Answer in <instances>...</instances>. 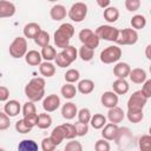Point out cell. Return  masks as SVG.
<instances>
[{"label":"cell","instance_id":"13","mask_svg":"<svg viewBox=\"0 0 151 151\" xmlns=\"http://www.w3.org/2000/svg\"><path fill=\"white\" fill-rule=\"evenodd\" d=\"M100 101H101V105L104 107L111 109L113 106H117V104H118V94H116L113 91H106V92H104L101 94Z\"/></svg>","mask_w":151,"mask_h":151},{"label":"cell","instance_id":"39","mask_svg":"<svg viewBox=\"0 0 151 151\" xmlns=\"http://www.w3.org/2000/svg\"><path fill=\"white\" fill-rule=\"evenodd\" d=\"M126 117H127L129 122H131L133 124H137V123L143 120L144 113H143V111H130V110H127Z\"/></svg>","mask_w":151,"mask_h":151},{"label":"cell","instance_id":"20","mask_svg":"<svg viewBox=\"0 0 151 151\" xmlns=\"http://www.w3.org/2000/svg\"><path fill=\"white\" fill-rule=\"evenodd\" d=\"M130 71H131V67L127 63H117L116 66L113 67V74L117 78H122V79H125L126 77H129Z\"/></svg>","mask_w":151,"mask_h":151},{"label":"cell","instance_id":"14","mask_svg":"<svg viewBox=\"0 0 151 151\" xmlns=\"http://www.w3.org/2000/svg\"><path fill=\"white\" fill-rule=\"evenodd\" d=\"M103 131H101V137L109 142L111 140H114L116 136H117V132L119 130L118 125L114 124V123H109V124H105L103 127Z\"/></svg>","mask_w":151,"mask_h":151},{"label":"cell","instance_id":"29","mask_svg":"<svg viewBox=\"0 0 151 151\" xmlns=\"http://www.w3.org/2000/svg\"><path fill=\"white\" fill-rule=\"evenodd\" d=\"M52 125V117L47 113H40L38 114V122H37V126L41 130H46Z\"/></svg>","mask_w":151,"mask_h":151},{"label":"cell","instance_id":"10","mask_svg":"<svg viewBox=\"0 0 151 151\" xmlns=\"http://www.w3.org/2000/svg\"><path fill=\"white\" fill-rule=\"evenodd\" d=\"M118 32L119 29L110 26V25H101L96 29V34L98 35L99 39L106 40V41H116L117 37H118Z\"/></svg>","mask_w":151,"mask_h":151},{"label":"cell","instance_id":"34","mask_svg":"<svg viewBox=\"0 0 151 151\" xmlns=\"http://www.w3.org/2000/svg\"><path fill=\"white\" fill-rule=\"evenodd\" d=\"M90 123H91V126L93 129L99 130V129H101L106 124V117L103 116V114H100V113H96L94 116L91 117Z\"/></svg>","mask_w":151,"mask_h":151},{"label":"cell","instance_id":"31","mask_svg":"<svg viewBox=\"0 0 151 151\" xmlns=\"http://www.w3.org/2000/svg\"><path fill=\"white\" fill-rule=\"evenodd\" d=\"M40 54H41V58H44L46 61H51V60H54V58L57 55V51H55V48L53 46H51L48 44V45L41 47Z\"/></svg>","mask_w":151,"mask_h":151},{"label":"cell","instance_id":"6","mask_svg":"<svg viewBox=\"0 0 151 151\" xmlns=\"http://www.w3.org/2000/svg\"><path fill=\"white\" fill-rule=\"evenodd\" d=\"M122 57V50L120 47L113 45L104 48L100 52V61L104 64H113L117 63Z\"/></svg>","mask_w":151,"mask_h":151},{"label":"cell","instance_id":"43","mask_svg":"<svg viewBox=\"0 0 151 151\" xmlns=\"http://www.w3.org/2000/svg\"><path fill=\"white\" fill-rule=\"evenodd\" d=\"M32 113H37V107L34 105V101L28 100L22 106V114L25 117V116H28V114H32Z\"/></svg>","mask_w":151,"mask_h":151},{"label":"cell","instance_id":"18","mask_svg":"<svg viewBox=\"0 0 151 151\" xmlns=\"http://www.w3.org/2000/svg\"><path fill=\"white\" fill-rule=\"evenodd\" d=\"M4 110H5V113L8 117H17L20 113V111H21V106H20V104H19L18 100L12 99V100H8L5 104Z\"/></svg>","mask_w":151,"mask_h":151},{"label":"cell","instance_id":"52","mask_svg":"<svg viewBox=\"0 0 151 151\" xmlns=\"http://www.w3.org/2000/svg\"><path fill=\"white\" fill-rule=\"evenodd\" d=\"M9 97V90L6 86H0V101H6Z\"/></svg>","mask_w":151,"mask_h":151},{"label":"cell","instance_id":"35","mask_svg":"<svg viewBox=\"0 0 151 151\" xmlns=\"http://www.w3.org/2000/svg\"><path fill=\"white\" fill-rule=\"evenodd\" d=\"M34 42H35L38 46H40V47H44V46L48 45V44H50V34H48L46 31H42V29H41V31L35 35Z\"/></svg>","mask_w":151,"mask_h":151},{"label":"cell","instance_id":"48","mask_svg":"<svg viewBox=\"0 0 151 151\" xmlns=\"http://www.w3.org/2000/svg\"><path fill=\"white\" fill-rule=\"evenodd\" d=\"M11 125V122H9V117L5 113V112H1L0 111V131L2 130H7Z\"/></svg>","mask_w":151,"mask_h":151},{"label":"cell","instance_id":"23","mask_svg":"<svg viewBox=\"0 0 151 151\" xmlns=\"http://www.w3.org/2000/svg\"><path fill=\"white\" fill-rule=\"evenodd\" d=\"M41 59H42L41 58V54L38 51H35V50L27 51L26 54H25V60L31 66H38V65H40Z\"/></svg>","mask_w":151,"mask_h":151},{"label":"cell","instance_id":"42","mask_svg":"<svg viewBox=\"0 0 151 151\" xmlns=\"http://www.w3.org/2000/svg\"><path fill=\"white\" fill-rule=\"evenodd\" d=\"M73 125L76 127V132H77V136L78 137H83V136L87 134V132H88V125L86 123H81V122L78 120Z\"/></svg>","mask_w":151,"mask_h":151},{"label":"cell","instance_id":"22","mask_svg":"<svg viewBox=\"0 0 151 151\" xmlns=\"http://www.w3.org/2000/svg\"><path fill=\"white\" fill-rule=\"evenodd\" d=\"M41 31V27L37 22H28L24 27V35L28 39H34L35 35Z\"/></svg>","mask_w":151,"mask_h":151},{"label":"cell","instance_id":"36","mask_svg":"<svg viewBox=\"0 0 151 151\" xmlns=\"http://www.w3.org/2000/svg\"><path fill=\"white\" fill-rule=\"evenodd\" d=\"M93 55H94V50L83 45L79 50V57L81 58L83 61H90L93 59Z\"/></svg>","mask_w":151,"mask_h":151},{"label":"cell","instance_id":"19","mask_svg":"<svg viewBox=\"0 0 151 151\" xmlns=\"http://www.w3.org/2000/svg\"><path fill=\"white\" fill-rule=\"evenodd\" d=\"M146 77H147V76H146L145 70L139 68V67L131 70L130 73H129L130 80H131L132 83H134V84H143V83L146 80Z\"/></svg>","mask_w":151,"mask_h":151},{"label":"cell","instance_id":"53","mask_svg":"<svg viewBox=\"0 0 151 151\" xmlns=\"http://www.w3.org/2000/svg\"><path fill=\"white\" fill-rule=\"evenodd\" d=\"M96 2H97V5H98L100 8H106V7L110 6L111 0H96Z\"/></svg>","mask_w":151,"mask_h":151},{"label":"cell","instance_id":"15","mask_svg":"<svg viewBox=\"0 0 151 151\" xmlns=\"http://www.w3.org/2000/svg\"><path fill=\"white\" fill-rule=\"evenodd\" d=\"M15 5L7 0H0V18H11L15 14Z\"/></svg>","mask_w":151,"mask_h":151},{"label":"cell","instance_id":"16","mask_svg":"<svg viewBox=\"0 0 151 151\" xmlns=\"http://www.w3.org/2000/svg\"><path fill=\"white\" fill-rule=\"evenodd\" d=\"M125 117V113L124 111L118 107V106H113L111 109H109V112H107V119L110 120V123H114V124H118V123H122L123 119Z\"/></svg>","mask_w":151,"mask_h":151},{"label":"cell","instance_id":"17","mask_svg":"<svg viewBox=\"0 0 151 151\" xmlns=\"http://www.w3.org/2000/svg\"><path fill=\"white\" fill-rule=\"evenodd\" d=\"M78 113V109H77V105L72 101H68L66 104L63 105L61 107V116L63 118L67 119V120H71L73 119Z\"/></svg>","mask_w":151,"mask_h":151},{"label":"cell","instance_id":"1","mask_svg":"<svg viewBox=\"0 0 151 151\" xmlns=\"http://www.w3.org/2000/svg\"><path fill=\"white\" fill-rule=\"evenodd\" d=\"M45 79L41 77H37L31 79L25 86V94L31 101H39L45 96Z\"/></svg>","mask_w":151,"mask_h":151},{"label":"cell","instance_id":"24","mask_svg":"<svg viewBox=\"0 0 151 151\" xmlns=\"http://www.w3.org/2000/svg\"><path fill=\"white\" fill-rule=\"evenodd\" d=\"M39 72L41 76L46 78H51L55 74V66L51 61H44L39 65Z\"/></svg>","mask_w":151,"mask_h":151},{"label":"cell","instance_id":"47","mask_svg":"<svg viewBox=\"0 0 151 151\" xmlns=\"http://www.w3.org/2000/svg\"><path fill=\"white\" fill-rule=\"evenodd\" d=\"M54 149H55V145L51 140L50 137H46L41 140V150L42 151H53Z\"/></svg>","mask_w":151,"mask_h":151},{"label":"cell","instance_id":"45","mask_svg":"<svg viewBox=\"0 0 151 151\" xmlns=\"http://www.w3.org/2000/svg\"><path fill=\"white\" fill-rule=\"evenodd\" d=\"M94 149H96V151H109L111 149V146H110L109 140L103 138V139H99V140L96 142Z\"/></svg>","mask_w":151,"mask_h":151},{"label":"cell","instance_id":"11","mask_svg":"<svg viewBox=\"0 0 151 151\" xmlns=\"http://www.w3.org/2000/svg\"><path fill=\"white\" fill-rule=\"evenodd\" d=\"M132 140H133V136H132L130 129H127V127H119V130L117 132V136L114 138L116 144L119 147H126V146H129L131 144Z\"/></svg>","mask_w":151,"mask_h":151},{"label":"cell","instance_id":"33","mask_svg":"<svg viewBox=\"0 0 151 151\" xmlns=\"http://www.w3.org/2000/svg\"><path fill=\"white\" fill-rule=\"evenodd\" d=\"M131 26H132V28L133 29H142V28H144L145 26H146V18L144 17V15H142V14H136V15H133L132 18H131Z\"/></svg>","mask_w":151,"mask_h":151},{"label":"cell","instance_id":"40","mask_svg":"<svg viewBox=\"0 0 151 151\" xmlns=\"http://www.w3.org/2000/svg\"><path fill=\"white\" fill-rule=\"evenodd\" d=\"M139 149L142 151H150L151 149V137L149 134H143L140 138H139Z\"/></svg>","mask_w":151,"mask_h":151},{"label":"cell","instance_id":"27","mask_svg":"<svg viewBox=\"0 0 151 151\" xmlns=\"http://www.w3.org/2000/svg\"><path fill=\"white\" fill-rule=\"evenodd\" d=\"M118 18H119V11L117 7L109 6V7L104 8V19L107 22H110V24L116 22L118 20Z\"/></svg>","mask_w":151,"mask_h":151},{"label":"cell","instance_id":"26","mask_svg":"<svg viewBox=\"0 0 151 151\" xmlns=\"http://www.w3.org/2000/svg\"><path fill=\"white\" fill-rule=\"evenodd\" d=\"M94 90V83L91 79H83L78 83L77 91H79L81 94H90Z\"/></svg>","mask_w":151,"mask_h":151},{"label":"cell","instance_id":"37","mask_svg":"<svg viewBox=\"0 0 151 151\" xmlns=\"http://www.w3.org/2000/svg\"><path fill=\"white\" fill-rule=\"evenodd\" d=\"M61 126H63V130H64V137H65V139H74L77 137L76 127H74L73 124L65 123Z\"/></svg>","mask_w":151,"mask_h":151},{"label":"cell","instance_id":"54","mask_svg":"<svg viewBox=\"0 0 151 151\" xmlns=\"http://www.w3.org/2000/svg\"><path fill=\"white\" fill-rule=\"evenodd\" d=\"M150 48H151V45L149 44L147 46H146V50H145V54H146V58L150 60L151 59V55H150Z\"/></svg>","mask_w":151,"mask_h":151},{"label":"cell","instance_id":"50","mask_svg":"<svg viewBox=\"0 0 151 151\" xmlns=\"http://www.w3.org/2000/svg\"><path fill=\"white\" fill-rule=\"evenodd\" d=\"M25 120V123L29 126V127H34L37 126V122H38V114L37 113H32V114H28V116H25L22 118Z\"/></svg>","mask_w":151,"mask_h":151},{"label":"cell","instance_id":"2","mask_svg":"<svg viewBox=\"0 0 151 151\" xmlns=\"http://www.w3.org/2000/svg\"><path fill=\"white\" fill-rule=\"evenodd\" d=\"M74 34V27L72 24L70 22H65V24H61L57 31L54 32V44L57 47L59 48H65L70 45V41H71V38L73 37Z\"/></svg>","mask_w":151,"mask_h":151},{"label":"cell","instance_id":"38","mask_svg":"<svg viewBox=\"0 0 151 151\" xmlns=\"http://www.w3.org/2000/svg\"><path fill=\"white\" fill-rule=\"evenodd\" d=\"M64 78H65V81L66 83H76L79 80L80 78V73L78 70H74V68H70L68 71H66V73L64 74Z\"/></svg>","mask_w":151,"mask_h":151},{"label":"cell","instance_id":"21","mask_svg":"<svg viewBox=\"0 0 151 151\" xmlns=\"http://www.w3.org/2000/svg\"><path fill=\"white\" fill-rule=\"evenodd\" d=\"M50 15L54 21H60V20L65 19L67 15L66 7L63 5H54L50 11Z\"/></svg>","mask_w":151,"mask_h":151},{"label":"cell","instance_id":"55","mask_svg":"<svg viewBox=\"0 0 151 151\" xmlns=\"http://www.w3.org/2000/svg\"><path fill=\"white\" fill-rule=\"evenodd\" d=\"M48 1H51V2H54V1H58V0H48Z\"/></svg>","mask_w":151,"mask_h":151},{"label":"cell","instance_id":"28","mask_svg":"<svg viewBox=\"0 0 151 151\" xmlns=\"http://www.w3.org/2000/svg\"><path fill=\"white\" fill-rule=\"evenodd\" d=\"M50 138H51V140L54 143V145H55V146H57V145H59V144H61V142L65 139V137H64V130H63V126H61V125L55 126V127L52 130Z\"/></svg>","mask_w":151,"mask_h":151},{"label":"cell","instance_id":"46","mask_svg":"<svg viewBox=\"0 0 151 151\" xmlns=\"http://www.w3.org/2000/svg\"><path fill=\"white\" fill-rule=\"evenodd\" d=\"M140 0H125V8L129 12H136L140 7Z\"/></svg>","mask_w":151,"mask_h":151},{"label":"cell","instance_id":"51","mask_svg":"<svg viewBox=\"0 0 151 151\" xmlns=\"http://www.w3.org/2000/svg\"><path fill=\"white\" fill-rule=\"evenodd\" d=\"M140 91L143 92V94L146 98H151V79H146L143 83V87Z\"/></svg>","mask_w":151,"mask_h":151},{"label":"cell","instance_id":"12","mask_svg":"<svg viewBox=\"0 0 151 151\" xmlns=\"http://www.w3.org/2000/svg\"><path fill=\"white\" fill-rule=\"evenodd\" d=\"M60 106V98L57 94H50L42 100V109L46 112H54Z\"/></svg>","mask_w":151,"mask_h":151},{"label":"cell","instance_id":"8","mask_svg":"<svg viewBox=\"0 0 151 151\" xmlns=\"http://www.w3.org/2000/svg\"><path fill=\"white\" fill-rule=\"evenodd\" d=\"M138 40V33L133 28H124L118 32V37L114 42L118 45H134Z\"/></svg>","mask_w":151,"mask_h":151},{"label":"cell","instance_id":"41","mask_svg":"<svg viewBox=\"0 0 151 151\" xmlns=\"http://www.w3.org/2000/svg\"><path fill=\"white\" fill-rule=\"evenodd\" d=\"M77 116H78V120H79V122L86 123V124L90 123V119H91V117H92L90 110L86 109V107H83L81 110H79L78 113H77Z\"/></svg>","mask_w":151,"mask_h":151},{"label":"cell","instance_id":"25","mask_svg":"<svg viewBox=\"0 0 151 151\" xmlns=\"http://www.w3.org/2000/svg\"><path fill=\"white\" fill-rule=\"evenodd\" d=\"M112 88L116 94H125L129 91V83L125 79L117 78V80H114L112 84Z\"/></svg>","mask_w":151,"mask_h":151},{"label":"cell","instance_id":"30","mask_svg":"<svg viewBox=\"0 0 151 151\" xmlns=\"http://www.w3.org/2000/svg\"><path fill=\"white\" fill-rule=\"evenodd\" d=\"M60 93L63 94V97L65 99H72L76 97L77 94V88L74 85H72L71 83H66L65 85H63V87L60 88Z\"/></svg>","mask_w":151,"mask_h":151},{"label":"cell","instance_id":"3","mask_svg":"<svg viewBox=\"0 0 151 151\" xmlns=\"http://www.w3.org/2000/svg\"><path fill=\"white\" fill-rule=\"evenodd\" d=\"M77 58H78V51H77V48L74 46H72V45H68L67 47L63 48L61 52L57 53L54 60H55L57 66L64 68V67L70 66Z\"/></svg>","mask_w":151,"mask_h":151},{"label":"cell","instance_id":"9","mask_svg":"<svg viewBox=\"0 0 151 151\" xmlns=\"http://www.w3.org/2000/svg\"><path fill=\"white\" fill-rule=\"evenodd\" d=\"M79 40L81 41L83 45H85V46H87V47L94 50V48L98 47L100 39L98 38V35H97L92 29H90V28H84V29H81V31L79 32Z\"/></svg>","mask_w":151,"mask_h":151},{"label":"cell","instance_id":"32","mask_svg":"<svg viewBox=\"0 0 151 151\" xmlns=\"http://www.w3.org/2000/svg\"><path fill=\"white\" fill-rule=\"evenodd\" d=\"M38 144L32 139H24L18 145V150L20 151H38Z\"/></svg>","mask_w":151,"mask_h":151},{"label":"cell","instance_id":"4","mask_svg":"<svg viewBox=\"0 0 151 151\" xmlns=\"http://www.w3.org/2000/svg\"><path fill=\"white\" fill-rule=\"evenodd\" d=\"M9 54L11 57L15 58V59H20L22 57H25L26 52H27V40L24 37H17L9 45Z\"/></svg>","mask_w":151,"mask_h":151},{"label":"cell","instance_id":"49","mask_svg":"<svg viewBox=\"0 0 151 151\" xmlns=\"http://www.w3.org/2000/svg\"><path fill=\"white\" fill-rule=\"evenodd\" d=\"M65 150L66 151H81L83 150V146H81V144L79 142L71 139V142H68L65 145Z\"/></svg>","mask_w":151,"mask_h":151},{"label":"cell","instance_id":"7","mask_svg":"<svg viewBox=\"0 0 151 151\" xmlns=\"http://www.w3.org/2000/svg\"><path fill=\"white\" fill-rule=\"evenodd\" d=\"M68 18L74 22H81L87 15V5L84 2H74L67 13Z\"/></svg>","mask_w":151,"mask_h":151},{"label":"cell","instance_id":"5","mask_svg":"<svg viewBox=\"0 0 151 151\" xmlns=\"http://www.w3.org/2000/svg\"><path fill=\"white\" fill-rule=\"evenodd\" d=\"M147 99L143 92L139 90V91H136L133 92L129 100H127V110L130 111H143V109L145 107L146 103H147Z\"/></svg>","mask_w":151,"mask_h":151},{"label":"cell","instance_id":"44","mask_svg":"<svg viewBox=\"0 0 151 151\" xmlns=\"http://www.w3.org/2000/svg\"><path fill=\"white\" fill-rule=\"evenodd\" d=\"M15 130L19 132V133H28L31 132L32 127H29L24 119H19L17 123H15Z\"/></svg>","mask_w":151,"mask_h":151}]
</instances>
